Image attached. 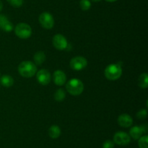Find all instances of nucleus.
I'll return each mask as SVG.
<instances>
[{"label": "nucleus", "instance_id": "obj_1", "mask_svg": "<svg viewBox=\"0 0 148 148\" xmlns=\"http://www.w3.org/2000/svg\"><path fill=\"white\" fill-rule=\"evenodd\" d=\"M18 72L23 77L30 78L37 72V67L31 61H23L19 65Z\"/></svg>", "mask_w": 148, "mask_h": 148}, {"label": "nucleus", "instance_id": "obj_2", "mask_svg": "<svg viewBox=\"0 0 148 148\" xmlns=\"http://www.w3.org/2000/svg\"><path fill=\"white\" fill-rule=\"evenodd\" d=\"M66 89L68 92L73 96L79 95L84 90V84L78 78H72L67 82Z\"/></svg>", "mask_w": 148, "mask_h": 148}, {"label": "nucleus", "instance_id": "obj_3", "mask_svg": "<svg viewBox=\"0 0 148 148\" xmlns=\"http://www.w3.org/2000/svg\"><path fill=\"white\" fill-rule=\"evenodd\" d=\"M105 76L110 81H116L121 76L122 69L119 64H111L105 69Z\"/></svg>", "mask_w": 148, "mask_h": 148}, {"label": "nucleus", "instance_id": "obj_4", "mask_svg": "<svg viewBox=\"0 0 148 148\" xmlns=\"http://www.w3.org/2000/svg\"><path fill=\"white\" fill-rule=\"evenodd\" d=\"M14 33L20 39H26L31 36L32 28L27 23H18L14 28Z\"/></svg>", "mask_w": 148, "mask_h": 148}, {"label": "nucleus", "instance_id": "obj_5", "mask_svg": "<svg viewBox=\"0 0 148 148\" xmlns=\"http://www.w3.org/2000/svg\"><path fill=\"white\" fill-rule=\"evenodd\" d=\"M39 23L45 29H51L54 26V19L52 15L48 12H42L39 16Z\"/></svg>", "mask_w": 148, "mask_h": 148}, {"label": "nucleus", "instance_id": "obj_6", "mask_svg": "<svg viewBox=\"0 0 148 148\" xmlns=\"http://www.w3.org/2000/svg\"><path fill=\"white\" fill-rule=\"evenodd\" d=\"M88 65V61L84 57L77 56L70 61V67L75 71H82Z\"/></svg>", "mask_w": 148, "mask_h": 148}, {"label": "nucleus", "instance_id": "obj_7", "mask_svg": "<svg viewBox=\"0 0 148 148\" xmlns=\"http://www.w3.org/2000/svg\"><path fill=\"white\" fill-rule=\"evenodd\" d=\"M130 142H131V137L126 132L118 131L114 134V144H116V145H120V146H125V145H129Z\"/></svg>", "mask_w": 148, "mask_h": 148}, {"label": "nucleus", "instance_id": "obj_8", "mask_svg": "<svg viewBox=\"0 0 148 148\" xmlns=\"http://www.w3.org/2000/svg\"><path fill=\"white\" fill-rule=\"evenodd\" d=\"M53 46L58 50H64L67 48L68 42L66 39L62 34H56L52 40Z\"/></svg>", "mask_w": 148, "mask_h": 148}, {"label": "nucleus", "instance_id": "obj_9", "mask_svg": "<svg viewBox=\"0 0 148 148\" xmlns=\"http://www.w3.org/2000/svg\"><path fill=\"white\" fill-rule=\"evenodd\" d=\"M36 78L41 85H48L51 81V74L47 70L41 69L36 73Z\"/></svg>", "mask_w": 148, "mask_h": 148}, {"label": "nucleus", "instance_id": "obj_10", "mask_svg": "<svg viewBox=\"0 0 148 148\" xmlns=\"http://www.w3.org/2000/svg\"><path fill=\"white\" fill-rule=\"evenodd\" d=\"M118 123L119 126L124 128H129L132 126L133 124V119L131 116L127 113L120 115L118 117Z\"/></svg>", "mask_w": 148, "mask_h": 148}, {"label": "nucleus", "instance_id": "obj_11", "mask_svg": "<svg viewBox=\"0 0 148 148\" xmlns=\"http://www.w3.org/2000/svg\"><path fill=\"white\" fill-rule=\"evenodd\" d=\"M53 82L57 86H62L66 83V76L64 72L60 70H57L53 74Z\"/></svg>", "mask_w": 148, "mask_h": 148}, {"label": "nucleus", "instance_id": "obj_12", "mask_svg": "<svg viewBox=\"0 0 148 148\" xmlns=\"http://www.w3.org/2000/svg\"><path fill=\"white\" fill-rule=\"evenodd\" d=\"M143 133H145L144 131H143L142 126H134L131 128L130 131V137L132 138L134 140L139 139Z\"/></svg>", "mask_w": 148, "mask_h": 148}, {"label": "nucleus", "instance_id": "obj_13", "mask_svg": "<svg viewBox=\"0 0 148 148\" xmlns=\"http://www.w3.org/2000/svg\"><path fill=\"white\" fill-rule=\"evenodd\" d=\"M0 83L4 87H11L14 84V79L11 75H3L0 78Z\"/></svg>", "mask_w": 148, "mask_h": 148}, {"label": "nucleus", "instance_id": "obj_14", "mask_svg": "<svg viewBox=\"0 0 148 148\" xmlns=\"http://www.w3.org/2000/svg\"><path fill=\"white\" fill-rule=\"evenodd\" d=\"M49 135L51 139H57L61 135V129L57 125H53L49 129Z\"/></svg>", "mask_w": 148, "mask_h": 148}, {"label": "nucleus", "instance_id": "obj_15", "mask_svg": "<svg viewBox=\"0 0 148 148\" xmlns=\"http://www.w3.org/2000/svg\"><path fill=\"white\" fill-rule=\"evenodd\" d=\"M138 85L142 89H147L148 87V75L147 73H143L138 78Z\"/></svg>", "mask_w": 148, "mask_h": 148}, {"label": "nucleus", "instance_id": "obj_16", "mask_svg": "<svg viewBox=\"0 0 148 148\" xmlns=\"http://www.w3.org/2000/svg\"><path fill=\"white\" fill-rule=\"evenodd\" d=\"M34 62L37 65H41L46 60V55L43 52H37L34 55Z\"/></svg>", "mask_w": 148, "mask_h": 148}, {"label": "nucleus", "instance_id": "obj_17", "mask_svg": "<svg viewBox=\"0 0 148 148\" xmlns=\"http://www.w3.org/2000/svg\"><path fill=\"white\" fill-rule=\"evenodd\" d=\"M65 96H66V94L63 89H59L54 93V99L58 102L63 101L65 98Z\"/></svg>", "mask_w": 148, "mask_h": 148}, {"label": "nucleus", "instance_id": "obj_18", "mask_svg": "<svg viewBox=\"0 0 148 148\" xmlns=\"http://www.w3.org/2000/svg\"><path fill=\"white\" fill-rule=\"evenodd\" d=\"M138 145L140 148H148V136L145 135L142 136L139 139Z\"/></svg>", "mask_w": 148, "mask_h": 148}, {"label": "nucleus", "instance_id": "obj_19", "mask_svg": "<svg viewBox=\"0 0 148 148\" xmlns=\"http://www.w3.org/2000/svg\"><path fill=\"white\" fill-rule=\"evenodd\" d=\"M79 7L83 11H87L91 7V3L90 0H81L79 2Z\"/></svg>", "mask_w": 148, "mask_h": 148}, {"label": "nucleus", "instance_id": "obj_20", "mask_svg": "<svg viewBox=\"0 0 148 148\" xmlns=\"http://www.w3.org/2000/svg\"><path fill=\"white\" fill-rule=\"evenodd\" d=\"M13 28H14V26H13L12 23L8 20V21L6 22V23L3 25V26L1 27V29L6 32H10L12 31V30H13Z\"/></svg>", "mask_w": 148, "mask_h": 148}, {"label": "nucleus", "instance_id": "obj_21", "mask_svg": "<svg viewBox=\"0 0 148 148\" xmlns=\"http://www.w3.org/2000/svg\"><path fill=\"white\" fill-rule=\"evenodd\" d=\"M8 2L13 7H20L23 4V0H7Z\"/></svg>", "mask_w": 148, "mask_h": 148}, {"label": "nucleus", "instance_id": "obj_22", "mask_svg": "<svg viewBox=\"0 0 148 148\" xmlns=\"http://www.w3.org/2000/svg\"><path fill=\"white\" fill-rule=\"evenodd\" d=\"M147 110H145V109H142V110H140V111L137 112V115H136L137 118L139 119H145L147 117Z\"/></svg>", "mask_w": 148, "mask_h": 148}, {"label": "nucleus", "instance_id": "obj_23", "mask_svg": "<svg viewBox=\"0 0 148 148\" xmlns=\"http://www.w3.org/2000/svg\"><path fill=\"white\" fill-rule=\"evenodd\" d=\"M114 141L106 140L103 144V148H114Z\"/></svg>", "mask_w": 148, "mask_h": 148}, {"label": "nucleus", "instance_id": "obj_24", "mask_svg": "<svg viewBox=\"0 0 148 148\" xmlns=\"http://www.w3.org/2000/svg\"><path fill=\"white\" fill-rule=\"evenodd\" d=\"M8 19L4 15H0V28H1V27L3 26V25L6 23V22L8 21Z\"/></svg>", "mask_w": 148, "mask_h": 148}, {"label": "nucleus", "instance_id": "obj_25", "mask_svg": "<svg viewBox=\"0 0 148 148\" xmlns=\"http://www.w3.org/2000/svg\"><path fill=\"white\" fill-rule=\"evenodd\" d=\"M2 8H3V4H2V2L0 1V12L2 10Z\"/></svg>", "mask_w": 148, "mask_h": 148}, {"label": "nucleus", "instance_id": "obj_26", "mask_svg": "<svg viewBox=\"0 0 148 148\" xmlns=\"http://www.w3.org/2000/svg\"><path fill=\"white\" fill-rule=\"evenodd\" d=\"M106 1H108V2H114V1H117V0H106Z\"/></svg>", "mask_w": 148, "mask_h": 148}, {"label": "nucleus", "instance_id": "obj_27", "mask_svg": "<svg viewBox=\"0 0 148 148\" xmlns=\"http://www.w3.org/2000/svg\"><path fill=\"white\" fill-rule=\"evenodd\" d=\"M91 1H94V2H99V1H101V0H91Z\"/></svg>", "mask_w": 148, "mask_h": 148}]
</instances>
